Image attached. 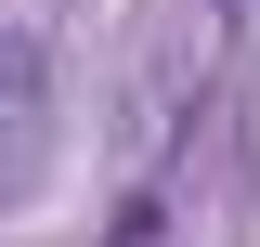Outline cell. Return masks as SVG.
<instances>
[{"instance_id":"obj_1","label":"cell","mask_w":260,"mask_h":247,"mask_svg":"<svg viewBox=\"0 0 260 247\" xmlns=\"http://www.w3.org/2000/svg\"><path fill=\"white\" fill-rule=\"evenodd\" d=\"M39 156H52V39L0 26V208L39 182Z\"/></svg>"}]
</instances>
